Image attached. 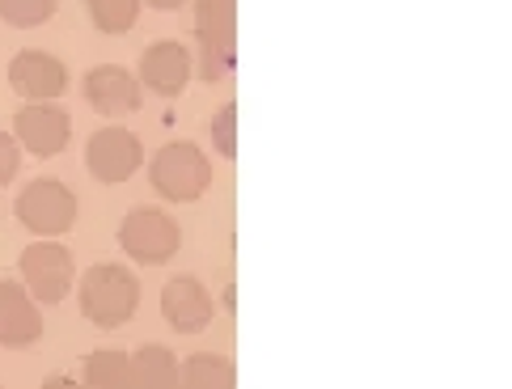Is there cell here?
Instances as JSON below:
<instances>
[{
  "mask_svg": "<svg viewBox=\"0 0 512 389\" xmlns=\"http://www.w3.org/2000/svg\"><path fill=\"white\" fill-rule=\"evenodd\" d=\"M13 212L22 220V229H30L34 237H60L77 225V195L60 178H34L17 195Z\"/></svg>",
  "mask_w": 512,
  "mask_h": 389,
  "instance_id": "obj_4",
  "label": "cell"
},
{
  "mask_svg": "<svg viewBox=\"0 0 512 389\" xmlns=\"http://www.w3.org/2000/svg\"><path fill=\"white\" fill-rule=\"evenodd\" d=\"M149 182L161 199L195 203L212 187V165L191 140H170V144H161L157 157L149 161Z\"/></svg>",
  "mask_w": 512,
  "mask_h": 389,
  "instance_id": "obj_2",
  "label": "cell"
},
{
  "mask_svg": "<svg viewBox=\"0 0 512 389\" xmlns=\"http://www.w3.org/2000/svg\"><path fill=\"white\" fill-rule=\"evenodd\" d=\"M161 318H166L178 335H199L212 322V296L195 275H174L161 288Z\"/></svg>",
  "mask_w": 512,
  "mask_h": 389,
  "instance_id": "obj_13",
  "label": "cell"
},
{
  "mask_svg": "<svg viewBox=\"0 0 512 389\" xmlns=\"http://www.w3.org/2000/svg\"><path fill=\"white\" fill-rule=\"evenodd\" d=\"M81 94H85L89 106L98 110V115L119 119V115H132V110H140L144 85H140V77H132V72L119 68V64H98V68L85 72Z\"/></svg>",
  "mask_w": 512,
  "mask_h": 389,
  "instance_id": "obj_10",
  "label": "cell"
},
{
  "mask_svg": "<svg viewBox=\"0 0 512 389\" xmlns=\"http://www.w3.org/2000/svg\"><path fill=\"white\" fill-rule=\"evenodd\" d=\"M191 51L174 43V39H161V43H149L140 55V85L149 89V94L157 98H178L182 89H187L191 81Z\"/></svg>",
  "mask_w": 512,
  "mask_h": 389,
  "instance_id": "obj_11",
  "label": "cell"
},
{
  "mask_svg": "<svg viewBox=\"0 0 512 389\" xmlns=\"http://www.w3.org/2000/svg\"><path fill=\"white\" fill-rule=\"evenodd\" d=\"M127 368H132V356H127V351L98 347L85 356L81 373H85L89 389H127Z\"/></svg>",
  "mask_w": 512,
  "mask_h": 389,
  "instance_id": "obj_16",
  "label": "cell"
},
{
  "mask_svg": "<svg viewBox=\"0 0 512 389\" xmlns=\"http://www.w3.org/2000/svg\"><path fill=\"white\" fill-rule=\"evenodd\" d=\"M119 246L132 263H149V267H161L170 263L182 246V229L178 220L157 212V208H132L123 216L119 225Z\"/></svg>",
  "mask_w": 512,
  "mask_h": 389,
  "instance_id": "obj_6",
  "label": "cell"
},
{
  "mask_svg": "<svg viewBox=\"0 0 512 389\" xmlns=\"http://www.w3.org/2000/svg\"><path fill=\"white\" fill-rule=\"evenodd\" d=\"M127 389H182V360L170 347L144 343L127 368Z\"/></svg>",
  "mask_w": 512,
  "mask_h": 389,
  "instance_id": "obj_14",
  "label": "cell"
},
{
  "mask_svg": "<svg viewBox=\"0 0 512 389\" xmlns=\"http://www.w3.org/2000/svg\"><path fill=\"white\" fill-rule=\"evenodd\" d=\"M195 39H199V77L221 81L225 72H233L237 0H195Z\"/></svg>",
  "mask_w": 512,
  "mask_h": 389,
  "instance_id": "obj_3",
  "label": "cell"
},
{
  "mask_svg": "<svg viewBox=\"0 0 512 389\" xmlns=\"http://www.w3.org/2000/svg\"><path fill=\"white\" fill-rule=\"evenodd\" d=\"M17 267H22L26 292L39 305H60L72 292V280H77V263H72V254L56 237H39L34 246H26L22 258H17Z\"/></svg>",
  "mask_w": 512,
  "mask_h": 389,
  "instance_id": "obj_5",
  "label": "cell"
},
{
  "mask_svg": "<svg viewBox=\"0 0 512 389\" xmlns=\"http://www.w3.org/2000/svg\"><path fill=\"white\" fill-rule=\"evenodd\" d=\"M77 301L89 326L98 330H119L123 322H132V313L140 309V280L123 263H94L81 284Z\"/></svg>",
  "mask_w": 512,
  "mask_h": 389,
  "instance_id": "obj_1",
  "label": "cell"
},
{
  "mask_svg": "<svg viewBox=\"0 0 512 389\" xmlns=\"http://www.w3.org/2000/svg\"><path fill=\"white\" fill-rule=\"evenodd\" d=\"M9 85H13V94L26 102H56L68 89V68L60 55L26 47L9 60Z\"/></svg>",
  "mask_w": 512,
  "mask_h": 389,
  "instance_id": "obj_9",
  "label": "cell"
},
{
  "mask_svg": "<svg viewBox=\"0 0 512 389\" xmlns=\"http://www.w3.org/2000/svg\"><path fill=\"white\" fill-rule=\"evenodd\" d=\"M43 339V313L39 301L26 292V284L0 280V347H34Z\"/></svg>",
  "mask_w": 512,
  "mask_h": 389,
  "instance_id": "obj_12",
  "label": "cell"
},
{
  "mask_svg": "<svg viewBox=\"0 0 512 389\" xmlns=\"http://www.w3.org/2000/svg\"><path fill=\"white\" fill-rule=\"evenodd\" d=\"M212 144H216V153H225V161L237 157V106L233 102H225L212 115Z\"/></svg>",
  "mask_w": 512,
  "mask_h": 389,
  "instance_id": "obj_19",
  "label": "cell"
},
{
  "mask_svg": "<svg viewBox=\"0 0 512 389\" xmlns=\"http://www.w3.org/2000/svg\"><path fill=\"white\" fill-rule=\"evenodd\" d=\"M56 9H60V0H0V22L17 30H34L51 22Z\"/></svg>",
  "mask_w": 512,
  "mask_h": 389,
  "instance_id": "obj_18",
  "label": "cell"
},
{
  "mask_svg": "<svg viewBox=\"0 0 512 389\" xmlns=\"http://www.w3.org/2000/svg\"><path fill=\"white\" fill-rule=\"evenodd\" d=\"M43 389H89L85 381H72V377H47Z\"/></svg>",
  "mask_w": 512,
  "mask_h": 389,
  "instance_id": "obj_21",
  "label": "cell"
},
{
  "mask_svg": "<svg viewBox=\"0 0 512 389\" xmlns=\"http://www.w3.org/2000/svg\"><path fill=\"white\" fill-rule=\"evenodd\" d=\"M149 5H153V9H182L187 0H149Z\"/></svg>",
  "mask_w": 512,
  "mask_h": 389,
  "instance_id": "obj_22",
  "label": "cell"
},
{
  "mask_svg": "<svg viewBox=\"0 0 512 389\" xmlns=\"http://www.w3.org/2000/svg\"><path fill=\"white\" fill-rule=\"evenodd\" d=\"M140 165H144V144L136 132H127V127H98L85 144V170L98 182H106V187L127 182Z\"/></svg>",
  "mask_w": 512,
  "mask_h": 389,
  "instance_id": "obj_7",
  "label": "cell"
},
{
  "mask_svg": "<svg viewBox=\"0 0 512 389\" xmlns=\"http://www.w3.org/2000/svg\"><path fill=\"white\" fill-rule=\"evenodd\" d=\"M13 136L34 157H60L72 140V115L56 102H26L13 115Z\"/></svg>",
  "mask_w": 512,
  "mask_h": 389,
  "instance_id": "obj_8",
  "label": "cell"
},
{
  "mask_svg": "<svg viewBox=\"0 0 512 389\" xmlns=\"http://www.w3.org/2000/svg\"><path fill=\"white\" fill-rule=\"evenodd\" d=\"M17 170H22V144H17V136L0 132V187H9Z\"/></svg>",
  "mask_w": 512,
  "mask_h": 389,
  "instance_id": "obj_20",
  "label": "cell"
},
{
  "mask_svg": "<svg viewBox=\"0 0 512 389\" xmlns=\"http://www.w3.org/2000/svg\"><path fill=\"white\" fill-rule=\"evenodd\" d=\"M182 389H237V368L221 351H195L182 360Z\"/></svg>",
  "mask_w": 512,
  "mask_h": 389,
  "instance_id": "obj_15",
  "label": "cell"
},
{
  "mask_svg": "<svg viewBox=\"0 0 512 389\" xmlns=\"http://www.w3.org/2000/svg\"><path fill=\"white\" fill-rule=\"evenodd\" d=\"M85 13L102 34H127L140 17V0H85Z\"/></svg>",
  "mask_w": 512,
  "mask_h": 389,
  "instance_id": "obj_17",
  "label": "cell"
}]
</instances>
